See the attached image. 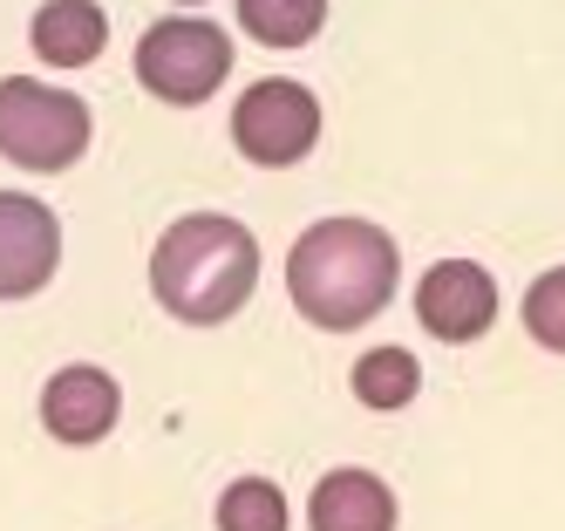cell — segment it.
<instances>
[{
    "mask_svg": "<svg viewBox=\"0 0 565 531\" xmlns=\"http://www.w3.org/2000/svg\"><path fill=\"white\" fill-rule=\"evenodd\" d=\"M238 21L266 49H307L328 21V0H238Z\"/></svg>",
    "mask_w": 565,
    "mask_h": 531,
    "instance_id": "cell-11",
    "label": "cell"
},
{
    "mask_svg": "<svg viewBox=\"0 0 565 531\" xmlns=\"http://www.w3.org/2000/svg\"><path fill=\"white\" fill-rule=\"evenodd\" d=\"M416 314H423V327L436 341H477L483 327L498 320V286L470 259H443L416 286Z\"/></svg>",
    "mask_w": 565,
    "mask_h": 531,
    "instance_id": "cell-7",
    "label": "cell"
},
{
    "mask_svg": "<svg viewBox=\"0 0 565 531\" xmlns=\"http://www.w3.org/2000/svg\"><path fill=\"white\" fill-rule=\"evenodd\" d=\"M416 389H423V368L402 348H375L354 361V395L369 408H402V402H416Z\"/></svg>",
    "mask_w": 565,
    "mask_h": 531,
    "instance_id": "cell-12",
    "label": "cell"
},
{
    "mask_svg": "<svg viewBox=\"0 0 565 531\" xmlns=\"http://www.w3.org/2000/svg\"><path fill=\"white\" fill-rule=\"evenodd\" d=\"M116 408H124L116 375H109V368H89V361L62 368V375L42 389V423H49L62 443H96V436H109Z\"/></svg>",
    "mask_w": 565,
    "mask_h": 531,
    "instance_id": "cell-8",
    "label": "cell"
},
{
    "mask_svg": "<svg viewBox=\"0 0 565 531\" xmlns=\"http://www.w3.org/2000/svg\"><path fill=\"white\" fill-rule=\"evenodd\" d=\"M307 518L313 531H395V490L375 470H334L320 477Z\"/></svg>",
    "mask_w": 565,
    "mask_h": 531,
    "instance_id": "cell-9",
    "label": "cell"
},
{
    "mask_svg": "<svg viewBox=\"0 0 565 531\" xmlns=\"http://www.w3.org/2000/svg\"><path fill=\"white\" fill-rule=\"evenodd\" d=\"M83 150H89V103L83 96H62L28 75L0 82V157H14L21 171H68Z\"/></svg>",
    "mask_w": 565,
    "mask_h": 531,
    "instance_id": "cell-3",
    "label": "cell"
},
{
    "mask_svg": "<svg viewBox=\"0 0 565 531\" xmlns=\"http://www.w3.org/2000/svg\"><path fill=\"white\" fill-rule=\"evenodd\" d=\"M524 327H532V341L565 354V266L532 279V294H524Z\"/></svg>",
    "mask_w": 565,
    "mask_h": 531,
    "instance_id": "cell-14",
    "label": "cell"
},
{
    "mask_svg": "<svg viewBox=\"0 0 565 531\" xmlns=\"http://www.w3.org/2000/svg\"><path fill=\"white\" fill-rule=\"evenodd\" d=\"M218 531H287V498L266 477H238L218 498Z\"/></svg>",
    "mask_w": 565,
    "mask_h": 531,
    "instance_id": "cell-13",
    "label": "cell"
},
{
    "mask_svg": "<svg viewBox=\"0 0 565 531\" xmlns=\"http://www.w3.org/2000/svg\"><path fill=\"white\" fill-rule=\"evenodd\" d=\"M28 41H34V55H42L49 68H83V62L103 55L109 21H103L96 0H49V8L34 14Z\"/></svg>",
    "mask_w": 565,
    "mask_h": 531,
    "instance_id": "cell-10",
    "label": "cell"
},
{
    "mask_svg": "<svg viewBox=\"0 0 565 531\" xmlns=\"http://www.w3.org/2000/svg\"><path fill=\"white\" fill-rule=\"evenodd\" d=\"M313 137H320V103H313V89H300V82L266 75L232 109V144L246 150L253 163H266V171L300 163L313 150Z\"/></svg>",
    "mask_w": 565,
    "mask_h": 531,
    "instance_id": "cell-5",
    "label": "cell"
},
{
    "mask_svg": "<svg viewBox=\"0 0 565 531\" xmlns=\"http://www.w3.org/2000/svg\"><path fill=\"white\" fill-rule=\"evenodd\" d=\"M137 75L164 103H205L232 75V41L212 21H157L137 41Z\"/></svg>",
    "mask_w": 565,
    "mask_h": 531,
    "instance_id": "cell-4",
    "label": "cell"
},
{
    "mask_svg": "<svg viewBox=\"0 0 565 531\" xmlns=\"http://www.w3.org/2000/svg\"><path fill=\"white\" fill-rule=\"evenodd\" d=\"M395 238L369 219H320L300 232L294 259H287V286L294 307L313 327H361L395 300Z\"/></svg>",
    "mask_w": 565,
    "mask_h": 531,
    "instance_id": "cell-1",
    "label": "cell"
},
{
    "mask_svg": "<svg viewBox=\"0 0 565 531\" xmlns=\"http://www.w3.org/2000/svg\"><path fill=\"white\" fill-rule=\"evenodd\" d=\"M253 279H259L253 232L238 219H218V212L178 219L164 238H157V253H150V294L164 300V314H178L191 327L232 320L253 300Z\"/></svg>",
    "mask_w": 565,
    "mask_h": 531,
    "instance_id": "cell-2",
    "label": "cell"
},
{
    "mask_svg": "<svg viewBox=\"0 0 565 531\" xmlns=\"http://www.w3.org/2000/svg\"><path fill=\"white\" fill-rule=\"evenodd\" d=\"M62 259V225L42 198L0 191V300H28L55 279Z\"/></svg>",
    "mask_w": 565,
    "mask_h": 531,
    "instance_id": "cell-6",
    "label": "cell"
}]
</instances>
